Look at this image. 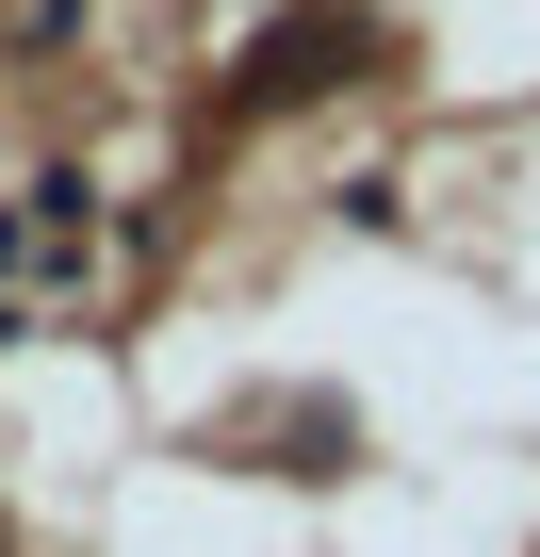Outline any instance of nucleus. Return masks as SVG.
I'll use <instances>...</instances> for the list:
<instances>
[{
    "label": "nucleus",
    "mask_w": 540,
    "mask_h": 557,
    "mask_svg": "<svg viewBox=\"0 0 540 557\" xmlns=\"http://www.w3.org/2000/svg\"><path fill=\"white\" fill-rule=\"evenodd\" d=\"M0 557H17V524H0Z\"/></svg>",
    "instance_id": "nucleus-2"
},
{
    "label": "nucleus",
    "mask_w": 540,
    "mask_h": 557,
    "mask_svg": "<svg viewBox=\"0 0 540 557\" xmlns=\"http://www.w3.org/2000/svg\"><path fill=\"white\" fill-rule=\"evenodd\" d=\"M361 66H393V34L361 17V0H296V17H262V34H246L229 115H296V99H328V83H361Z\"/></svg>",
    "instance_id": "nucleus-1"
}]
</instances>
